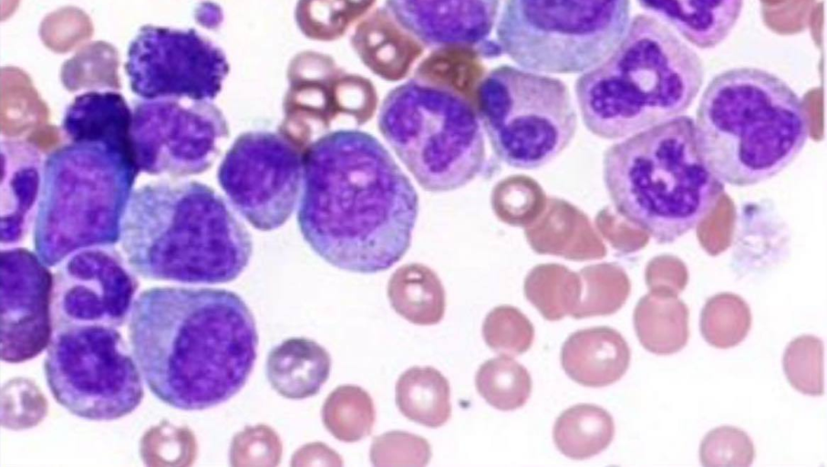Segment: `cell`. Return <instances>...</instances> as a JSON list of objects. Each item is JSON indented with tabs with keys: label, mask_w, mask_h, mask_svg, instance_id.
Instances as JSON below:
<instances>
[{
	"label": "cell",
	"mask_w": 827,
	"mask_h": 467,
	"mask_svg": "<svg viewBox=\"0 0 827 467\" xmlns=\"http://www.w3.org/2000/svg\"><path fill=\"white\" fill-rule=\"evenodd\" d=\"M376 420L372 398L355 385L337 387L326 399L322 420L327 431L345 442L357 441L372 431Z\"/></svg>",
	"instance_id": "obj_28"
},
{
	"label": "cell",
	"mask_w": 827,
	"mask_h": 467,
	"mask_svg": "<svg viewBox=\"0 0 827 467\" xmlns=\"http://www.w3.org/2000/svg\"><path fill=\"white\" fill-rule=\"evenodd\" d=\"M754 455V445L749 436L733 426H721L709 431L699 448L703 466H749Z\"/></svg>",
	"instance_id": "obj_36"
},
{
	"label": "cell",
	"mask_w": 827,
	"mask_h": 467,
	"mask_svg": "<svg viewBox=\"0 0 827 467\" xmlns=\"http://www.w3.org/2000/svg\"><path fill=\"white\" fill-rule=\"evenodd\" d=\"M501 0H386L389 15L432 47H468L483 42Z\"/></svg>",
	"instance_id": "obj_18"
},
{
	"label": "cell",
	"mask_w": 827,
	"mask_h": 467,
	"mask_svg": "<svg viewBox=\"0 0 827 467\" xmlns=\"http://www.w3.org/2000/svg\"><path fill=\"white\" fill-rule=\"evenodd\" d=\"M431 458L429 441L421 436L392 431L374 438L370 460L374 466H419L428 464Z\"/></svg>",
	"instance_id": "obj_37"
},
{
	"label": "cell",
	"mask_w": 827,
	"mask_h": 467,
	"mask_svg": "<svg viewBox=\"0 0 827 467\" xmlns=\"http://www.w3.org/2000/svg\"><path fill=\"white\" fill-rule=\"evenodd\" d=\"M525 296L547 320L556 321L572 315L579 304L581 291L574 279L558 272H539L529 276Z\"/></svg>",
	"instance_id": "obj_32"
},
{
	"label": "cell",
	"mask_w": 827,
	"mask_h": 467,
	"mask_svg": "<svg viewBox=\"0 0 827 467\" xmlns=\"http://www.w3.org/2000/svg\"><path fill=\"white\" fill-rule=\"evenodd\" d=\"M139 172L131 155L100 143L68 141L48 154L33 237L42 262L117 244Z\"/></svg>",
	"instance_id": "obj_7"
},
{
	"label": "cell",
	"mask_w": 827,
	"mask_h": 467,
	"mask_svg": "<svg viewBox=\"0 0 827 467\" xmlns=\"http://www.w3.org/2000/svg\"><path fill=\"white\" fill-rule=\"evenodd\" d=\"M615 435L614 420L605 409L594 404H577L556 420L553 441L565 456L583 460L604 451Z\"/></svg>",
	"instance_id": "obj_27"
},
{
	"label": "cell",
	"mask_w": 827,
	"mask_h": 467,
	"mask_svg": "<svg viewBox=\"0 0 827 467\" xmlns=\"http://www.w3.org/2000/svg\"><path fill=\"white\" fill-rule=\"evenodd\" d=\"M587 284L581 292L579 304L571 315L574 318L608 316L625 303L630 293L627 278L617 272H593L586 275Z\"/></svg>",
	"instance_id": "obj_35"
},
{
	"label": "cell",
	"mask_w": 827,
	"mask_h": 467,
	"mask_svg": "<svg viewBox=\"0 0 827 467\" xmlns=\"http://www.w3.org/2000/svg\"><path fill=\"white\" fill-rule=\"evenodd\" d=\"M120 242L140 275L183 284L232 282L253 254L251 234L229 204L195 181L149 182L133 190Z\"/></svg>",
	"instance_id": "obj_3"
},
{
	"label": "cell",
	"mask_w": 827,
	"mask_h": 467,
	"mask_svg": "<svg viewBox=\"0 0 827 467\" xmlns=\"http://www.w3.org/2000/svg\"><path fill=\"white\" fill-rule=\"evenodd\" d=\"M304 151L279 130L242 133L226 151L219 184L257 230H275L292 215L302 190Z\"/></svg>",
	"instance_id": "obj_13"
},
{
	"label": "cell",
	"mask_w": 827,
	"mask_h": 467,
	"mask_svg": "<svg viewBox=\"0 0 827 467\" xmlns=\"http://www.w3.org/2000/svg\"><path fill=\"white\" fill-rule=\"evenodd\" d=\"M603 181L616 213L662 244L700 225L725 192L700 154L694 120L685 115L609 146Z\"/></svg>",
	"instance_id": "obj_6"
},
{
	"label": "cell",
	"mask_w": 827,
	"mask_h": 467,
	"mask_svg": "<svg viewBox=\"0 0 827 467\" xmlns=\"http://www.w3.org/2000/svg\"><path fill=\"white\" fill-rule=\"evenodd\" d=\"M744 0H637L656 17L700 49L721 44L736 26Z\"/></svg>",
	"instance_id": "obj_22"
},
{
	"label": "cell",
	"mask_w": 827,
	"mask_h": 467,
	"mask_svg": "<svg viewBox=\"0 0 827 467\" xmlns=\"http://www.w3.org/2000/svg\"><path fill=\"white\" fill-rule=\"evenodd\" d=\"M282 455L281 441L265 425L246 427L233 439L230 463L239 465H277Z\"/></svg>",
	"instance_id": "obj_38"
},
{
	"label": "cell",
	"mask_w": 827,
	"mask_h": 467,
	"mask_svg": "<svg viewBox=\"0 0 827 467\" xmlns=\"http://www.w3.org/2000/svg\"><path fill=\"white\" fill-rule=\"evenodd\" d=\"M396 404L408 420L429 428L445 424L450 417L448 379L432 367H413L396 384Z\"/></svg>",
	"instance_id": "obj_26"
},
{
	"label": "cell",
	"mask_w": 827,
	"mask_h": 467,
	"mask_svg": "<svg viewBox=\"0 0 827 467\" xmlns=\"http://www.w3.org/2000/svg\"><path fill=\"white\" fill-rule=\"evenodd\" d=\"M630 348L622 335L609 327L573 333L563 343L561 362L575 382L592 388L620 379L630 363Z\"/></svg>",
	"instance_id": "obj_21"
},
{
	"label": "cell",
	"mask_w": 827,
	"mask_h": 467,
	"mask_svg": "<svg viewBox=\"0 0 827 467\" xmlns=\"http://www.w3.org/2000/svg\"><path fill=\"white\" fill-rule=\"evenodd\" d=\"M785 375L798 391L823 394V346L817 337L803 335L788 345L782 358Z\"/></svg>",
	"instance_id": "obj_33"
},
{
	"label": "cell",
	"mask_w": 827,
	"mask_h": 467,
	"mask_svg": "<svg viewBox=\"0 0 827 467\" xmlns=\"http://www.w3.org/2000/svg\"><path fill=\"white\" fill-rule=\"evenodd\" d=\"M131 117V108L120 93L90 90L76 96L66 108L61 129L69 141L100 143L133 157Z\"/></svg>",
	"instance_id": "obj_20"
},
{
	"label": "cell",
	"mask_w": 827,
	"mask_h": 467,
	"mask_svg": "<svg viewBox=\"0 0 827 467\" xmlns=\"http://www.w3.org/2000/svg\"><path fill=\"white\" fill-rule=\"evenodd\" d=\"M331 357L315 340L292 337L273 348L266 358L265 374L271 387L290 400L315 395L327 380Z\"/></svg>",
	"instance_id": "obj_23"
},
{
	"label": "cell",
	"mask_w": 827,
	"mask_h": 467,
	"mask_svg": "<svg viewBox=\"0 0 827 467\" xmlns=\"http://www.w3.org/2000/svg\"><path fill=\"white\" fill-rule=\"evenodd\" d=\"M476 100L493 152L516 169L548 164L570 145L577 130L568 88L546 74L498 67L478 84Z\"/></svg>",
	"instance_id": "obj_10"
},
{
	"label": "cell",
	"mask_w": 827,
	"mask_h": 467,
	"mask_svg": "<svg viewBox=\"0 0 827 467\" xmlns=\"http://www.w3.org/2000/svg\"><path fill=\"white\" fill-rule=\"evenodd\" d=\"M64 261L53 276V328L122 326L140 285L128 260L110 246H98L78 251Z\"/></svg>",
	"instance_id": "obj_15"
},
{
	"label": "cell",
	"mask_w": 827,
	"mask_h": 467,
	"mask_svg": "<svg viewBox=\"0 0 827 467\" xmlns=\"http://www.w3.org/2000/svg\"><path fill=\"white\" fill-rule=\"evenodd\" d=\"M688 317V307L677 296L650 293L636 306L635 330L646 350L657 355L673 354L687 342Z\"/></svg>",
	"instance_id": "obj_24"
},
{
	"label": "cell",
	"mask_w": 827,
	"mask_h": 467,
	"mask_svg": "<svg viewBox=\"0 0 827 467\" xmlns=\"http://www.w3.org/2000/svg\"><path fill=\"white\" fill-rule=\"evenodd\" d=\"M378 128L427 191L460 188L484 167L485 139L477 108L446 85L416 78L396 87L381 104Z\"/></svg>",
	"instance_id": "obj_8"
},
{
	"label": "cell",
	"mask_w": 827,
	"mask_h": 467,
	"mask_svg": "<svg viewBox=\"0 0 827 467\" xmlns=\"http://www.w3.org/2000/svg\"><path fill=\"white\" fill-rule=\"evenodd\" d=\"M44 370L54 399L83 419L117 420L133 411L143 398L137 362L112 327H54Z\"/></svg>",
	"instance_id": "obj_11"
},
{
	"label": "cell",
	"mask_w": 827,
	"mask_h": 467,
	"mask_svg": "<svg viewBox=\"0 0 827 467\" xmlns=\"http://www.w3.org/2000/svg\"><path fill=\"white\" fill-rule=\"evenodd\" d=\"M418 213L412 183L371 134L337 130L305 150L298 225L333 266L388 270L408 250Z\"/></svg>",
	"instance_id": "obj_1"
},
{
	"label": "cell",
	"mask_w": 827,
	"mask_h": 467,
	"mask_svg": "<svg viewBox=\"0 0 827 467\" xmlns=\"http://www.w3.org/2000/svg\"><path fill=\"white\" fill-rule=\"evenodd\" d=\"M700 154L724 184H759L782 171L810 136L807 108L780 77L739 67L716 75L694 121Z\"/></svg>",
	"instance_id": "obj_4"
},
{
	"label": "cell",
	"mask_w": 827,
	"mask_h": 467,
	"mask_svg": "<svg viewBox=\"0 0 827 467\" xmlns=\"http://www.w3.org/2000/svg\"><path fill=\"white\" fill-rule=\"evenodd\" d=\"M480 395L500 410H513L523 406L532 391L527 369L508 355L485 361L475 376Z\"/></svg>",
	"instance_id": "obj_29"
},
{
	"label": "cell",
	"mask_w": 827,
	"mask_h": 467,
	"mask_svg": "<svg viewBox=\"0 0 827 467\" xmlns=\"http://www.w3.org/2000/svg\"><path fill=\"white\" fill-rule=\"evenodd\" d=\"M0 269L1 359L24 362L49 344L53 276L38 255L22 247L2 249Z\"/></svg>",
	"instance_id": "obj_17"
},
{
	"label": "cell",
	"mask_w": 827,
	"mask_h": 467,
	"mask_svg": "<svg viewBox=\"0 0 827 467\" xmlns=\"http://www.w3.org/2000/svg\"><path fill=\"white\" fill-rule=\"evenodd\" d=\"M751 325L749 305L739 296L721 293L708 299L700 316V331L704 339L718 348L739 344Z\"/></svg>",
	"instance_id": "obj_31"
},
{
	"label": "cell",
	"mask_w": 827,
	"mask_h": 467,
	"mask_svg": "<svg viewBox=\"0 0 827 467\" xmlns=\"http://www.w3.org/2000/svg\"><path fill=\"white\" fill-rule=\"evenodd\" d=\"M704 74L700 57L671 28L638 14L610 55L576 79L583 123L596 137L615 140L681 116Z\"/></svg>",
	"instance_id": "obj_5"
},
{
	"label": "cell",
	"mask_w": 827,
	"mask_h": 467,
	"mask_svg": "<svg viewBox=\"0 0 827 467\" xmlns=\"http://www.w3.org/2000/svg\"><path fill=\"white\" fill-rule=\"evenodd\" d=\"M128 333L150 390L183 410L212 408L237 394L259 343L247 304L220 288L146 289L133 302Z\"/></svg>",
	"instance_id": "obj_2"
},
{
	"label": "cell",
	"mask_w": 827,
	"mask_h": 467,
	"mask_svg": "<svg viewBox=\"0 0 827 467\" xmlns=\"http://www.w3.org/2000/svg\"><path fill=\"white\" fill-rule=\"evenodd\" d=\"M388 296L394 310L416 325H435L445 313L442 284L438 275L423 265L399 267L388 281Z\"/></svg>",
	"instance_id": "obj_25"
},
{
	"label": "cell",
	"mask_w": 827,
	"mask_h": 467,
	"mask_svg": "<svg viewBox=\"0 0 827 467\" xmlns=\"http://www.w3.org/2000/svg\"><path fill=\"white\" fill-rule=\"evenodd\" d=\"M630 21V0H505L496 35L522 68L584 73L610 55Z\"/></svg>",
	"instance_id": "obj_9"
},
{
	"label": "cell",
	"mask_w": 827,
	"mask_h": 467,
	"mask_svg": "<svg viewBox=\"0 0 827 467\" xmlns=\"http://www.w3.org/2000/svg\"><path fill=\"white\" fill-rule=\"evenodd\" d=\"M130 143L139 171L182 177L210 169L229 137L222 111L210 100L141 99L132 102Z\"/></svg>",
	"instance_id": "obj_12"
},
{
	"label": "cell",
	"mask_w": 827,
	"mask_h": 467,
	"mask_svg": "<svg viewBox=\"0 0 827 467\" xmlns=\"http://www.w3.org/2000/svg\"><path fill=\"white\" fill-rule=\"evenodd\" d=\"M287 79L284 118L278 130L303 149L309 145L311 122L327 126L336 114L345 113L361 124L371 118L376 108L371 83L346 74L325 54L305 51L295 55L289 63Z\"/></svg>",
	"instance_id": "obj_16"
},
{
	"label": "cell",
	"mask_w": 827,
	"mask_h": 467,
	"mask_svg": "<svg viewBox=\"0 0 827 467\" xmlns=\"http://www.w3.org/2000/svg\"><path fill=\"white\" fill-rule=\"evenodd\" d=\"M375 0H298L296 24L311 39L331 41L342 36Z\"/></svg>",
	"instance_id": "obj_30"
},
{
	"label": "cell",
	"mask_w": 827,
	"mask_h": 467,
	"mask_svg": "<svg viewBox=\"0 0 827 467\" xmlns=\"http://www.w3.org/2000/svg\"><path fill=\"white\" fill-rule=\"evenodd\" d=\"M43 161L32 144L5 139L1 141L2 245L17 244L29 229L40 194Z\"/></svg>",
	"instance_id": "obj_19"
},
{
	"label": "cell",
	"mask_w": 827,
	"mask_h": 467,
	"mask_svg": "<svg viewBox=\"0 0 827 467\" xmlns=\"http://www.w3.org/2000/svg\"><path fill=\"white\" fill-rule=\"evenodd\" d=\"M482 336L492 350L504 355H520L531 348L534 328L518 308L503 305L487 315L482 325Z\"/></svg>",
	"instance_id": "obj_34"
},
{
	"label": "cell",
	"mask_w": 827,
	"mask_h": 467,
	"mask_svg": "<svg viewBox=\"0 0 827 467\" xmlns=\"http://www.w3.org/2000/svg\"><path fill=\"white\" fill-rule=\"evenodd\" d=\"M125 72L141 99L212 100L230 67L218 46L193 28L141 26L130 42Z\"/></svg>",
	"instance_id": "obj_14"
}]
</instances>
